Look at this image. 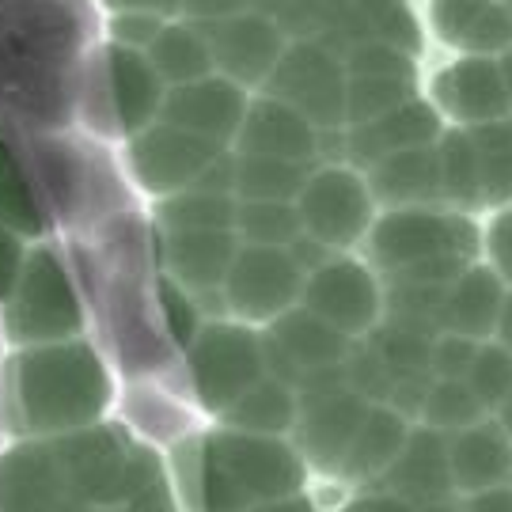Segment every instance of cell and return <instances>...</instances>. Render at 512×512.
<instances>
[{
  "label": "cell",
  "instance_id": "6da1fadb",
  "mask_svg": "<svg viewBox=\"0 0 512 512\" xmlns=\"http://www.w3.org/2000/svg\"><path fill=\"white\" fill-rule=\"evenodd\" d=\"M0 512H179L164 456L122 421L4 440Z\"/></svg>",
  "mask_w": 512,
  "mask_h": 512
},
{
  "label": "cell",
  "instance_id": "7a4b0ae2",
  "mask_svg": "<svg viewBox=\"0 0 512 512\" xmlns=\"http://www.w3.org/2000/svg\"><path fill=\"white\" fill-rule=\"evenodd\" d=\"M114 403L118 380L92 334L8 349L0 365V429L8 440L92 429L110 421Z\"/></svg>",
  "mask_w": 512,
  "mask_h": 512
},
{
  "label": "cell",
  "instance_id": "3957f363",
  "mask_svg": "<svg viewBox=\"0 0 512 512\" xmlns=\"http://www.w3.org/2000/svg\"><path fill=\"white\" fill-rule=\"evenodd\" d=\"M167 478L183 512H247L266 501L304 494L308 467L289 437H258L213 425L175 448Z\"/></svg>",
  "mask_w": 512,
  "mask_h": 512
},
{
  "label": "cell",
  "instance_id": "277c9868",
  "mask_svg": "<svg viewBox=\"0 0 512 512\" xmlns=\"http://www.w3.org/2000/svg\"><path fill=\"white\" fill-rule=\"evenodd\" d=\"M482 236L475 220L452 209H384L365 236V262L391 281L448 289L471 262Z\"/></svg>",
  "mask_w": 512,
  "mask_h": 512
},
{
  "label": "cell",
  "instance_id": "5b68a950",
  "mask_svg": "<svg viewBox=\"0 0 512 512\" xmlns=\"http://www.w3.org/2000/svg\"><path fill=\"white\" fill-rule=\"evenodd\" d=\"M92 327L88 304L76 289L69 262L54 239H38L27 251L12 296L0 304V338L8 349L50 346L84 338Z\"/></svg>",
  "mask_w": 512,
  "mask_h": 512
},
{
  "label": "cell",
  "instance_id": "8992f818",
  "mask_svg": "<svg viewBox=\"0 0 512 512\" xmlns=\"http://www.w3.org/2000/svg\"><path fill=\"white\" fill-rule=\"evenodd\" d=\"M164 95V80L156 76L145 54L103 42V50L88 61L80 118L92 133L126 145L129 137H137L160 118Z\"/></svg>",
  "mask_w": 512,
  "mask_h": 512
},
{
  "label": "cell",
  "instance_id": "52a82bcc",
  "mask_svg": "<svg viewBox=\"0 0 512 512\" xmlns=\"http://www.w3.org/2000/svg\"><path fill=\"white\" fill-rule=\"evenodd\" d=\"M186 376L202 410H228L243 391H251L266 376L262 334L236 319L202 323L198 338L186 346Z\"/></svg>",
  "mask_w": 512,
  "mask_h": 512
},
{
  "label": "cell",
  "instance_id": "ba28073f",
  "mask_svg": "<svg viewBox=\"0 0 512 512\" xmlns=\"http://www.w3.org/2000/svg\"><path fill=\"white\" fill-rule=\"evenodd\" d=\"M300 293H304V270L296 266L289 247H255V243H239L220 285L228 319L243 327H270L274 319L300 304Z\"/></svg>",
  "mask_w": 512,
  "mask_h": 512
},
{
  "label": "cell",
  "instance_id": "9c48e42d",
  "mask_svg": "<svg viewBox=\"0 0 512 512\" xmlns=\"http://www.w3.org/2000/svg\"><path fill=\"white\" fill-rule=\"evenodd\" d=\"M296 213L304 236L319 239L323 247L349 255L361 247L376 220V202L368 194L365 175L349 164H323L308 175L296 198Z\"/></svg>",
  "mask_w": 512,
  "mask_h": 512
},
{
  "label": "cell",
  "instance_id": "30bf717a",
  "mask_svg": "<svg viewBox=\"0 0 512 512\" xmlns=\"http://www.w3.org/2000/svg\"><path fill=\"white\" fill-rule=\"evenodd\" d=\"M220 152L224 148L213 141L156 118L152 126L122 145V160H126V175L133 179V186L148 198L164 202L183 190H194V183L202 179L205 167L213 164Z\"/></svg>",
  "mask_w": 512,
  "mask_h": 512
},
{
  "label": "cell",
  "instance_id": "8fae6325",
  "mask_svg": "<svg viewBox=\"0 0 512 512\" xmlns=\"http://www.w3.org/2000/svg\"><path fill=\"white\" fill-rule=\"evenodd\" d=\"M266 95L289 103L319 129H346V65L323 42H293L266 80Z\"/></svg>",
  "mask_w": 512,
  "mask_h": 512
},
{
  "label": "cell",
  "instance_id": "7c38bea8",
  "mask_svg": "<svg viewBox=\"0 0 512 512\" xmlns=\"http://www.w3.org/2000/svg\"><path fill=\"white\" fill-rule=\"evenodd\" d=\"M300 308L319 315L323 323L353 338H368L384 323V289L376 270L353 255H334L304 277Z\"/></svg>",
  "mask_w": 512,
  "mask_h": 512
},
{
  "label": "cell",
  "instance_id": "4fadbf2b",
  "mask_svg": "<svg viewBox=\"0 0 512 512\" xmlns=\"http://www.w3.org/2000/svg\"><path fill=\"white\" fill-rule=\"evenodd\" d=\"M368 406L372 403H365L349 387L323 391V395H300V414L289 433L293 437L289 444L296 448V456L304 459L308 471H319V475L342 471V459L365 421Z\"/></svg>",
  "mask_w": 512,
  "mask_h": 512
},
{
  "label": "cell",
  "instance_id": "5bb4252c",
  "mask_svg": "<svg viewBox=\"0 0 512 512\" xmlns=\"http://www.w3.org/2000/svg\"><path fill=\"white\" fill-rule=\"evenodd\" d=\"M262 353H266V376H274L296 391V384L308 372L342 365L349 357V338L296 304L266 327Z\"/></svg>",
  "mask_w": 512,
  "mask_h": 512
},
{
  "label": "cell",
  "instance_id": "9a60e30c",
  "mask_svg": "<svg viewBox=\"0 0 512 512\" xmlns=\"http://www.w3.org/2000/svg\"><path fill=\"white\" fill-rule=\"evenodd\" d=\"M202 35L209 42V54H213V73L239 84L243 92L266 88V80L285 54L281 27L262 12H239V16L220 19V23H205Z\"/></svg>",
  "mask_w": 512,
  "mask_h": 512
},
{
  "label": "cell",
  "instance_id": "2e32d148",
  "mask_svg": "<svg viewBox=\"0 0 512 512\" xmlns=\"http://www.w3.org/2000/svg\"><path fill=\"white\" fill-rule=\"evenodd\" d=\"M247 103L251 99L239 84L213 73L202 80H190V84H179V88H167L160 122L186 129L194 137H205L220 148H232Z\"/></svg>",
  "mask_w": 512,
  "mask_h": 512
},
{
  "label": "cell",
  "instance_id": "e0dca14e",
  "mask_svg": "<svg viewBox=\"0 0 512 512\" xmlns=\"http://www.w3.org/2000/svg\"><path fill=\"white\" fill-rule=\"evenodd\" d=\"M433 110L452 118L459 129H475L509 118V95L490 57H459L433 76Z\"/></svg>",
  "mask_w": 512,
  "mask_h": 512
},
{
  "label": "cell",
  "instance_id": "ac0fdd59",
  "mask_svg": "<svg viewBox=\"0 0 512 512\" xmlns=\"http://www.w3.org/2000/svg\"><path fill=\"white\" fill-rule=\"evenodd\" d=\"M232 152L236 156H274V160L311 164L315 152H319V129L311 126L304 114H296L289 103H281L274 95H258L243 110Z\"/></svg>",
  "mask_w": 512,
  "mask_h": 512
},
{
  "label": "cell",
  "instance_id": "d6986e66",
  "mask_svg": "<svg viewBox=\"0 0 512 512\" xmlns=\"http://www.w3.org/2000/svg\"><path fill=\"white\" fill-rule=\"evenodd\" d=\"M444 133L440 114L433 110V103L425 99H406L395 110H387L380 118H372L365 126H346V156L353 160L349 167H372L380 164L384 156L406 152V148L437 145V137Z\"/></svg>",
  "mask_w": 512,
  "mask_h": 512
},
{
  "label": "cell",
  "instance_id": "ffe728a7",
  "mask_svg": "<svg viewBox=\"0 0 512 512\" xmlns=\"http://www.w3.org/2000/svg\"><path fill=\"white\" fill-rule=\"evenodd\" d=\"M448 475H452L456 497L482 494V490H494V486H509L512 440L494 421V414L448 437Z\"/></svg>",
  "mask_w": 512,
  "mask_h": 512
},
{
  "label": "cell",
  "instance_id": "44dd1931",
  "mask_svg": "<svg viewBox=\"0 0 512 512\" xmlns=\"http://www.w3.org/2000/svg\"><path fill=\"white\" fill-rule=\"evenodd\" d=\"M380 490L403 497L414 509L444 501V497H456L452 475H448V437L437 433V429L414 425L399 459L380 478Z\"/></svg>",
  "mask_w": 512,
  "mask_h": 512
},
{
  "label": "cell",
  "instance_id": "7402d4cb",
  "mask_svg": "<svg viewBox=\"0 0 512 512\" xmlns=\"http://www.w3.org/2000/svg\"><path fill=\"white\" fill-rule=\"evenodd\" d=\"M365 183L376 209H444L437 145L384 156L365 171Z\"/></svg>",
  "mask_w": 512,
  "mask_h": 512
},
{
  "label": "cell",
  "instance_id": "603a6c76",
  "mask_svg": "<svg viewBox=\"0 0 512 512\" xmlns=\"http://www.w3.org/2000/svg\"><path fill=\"white\" fill-rule=\"evenodd\" d=\"M505 296H509L505 281L490 266L471 262L440 296L437 327L448 330V334L475 338V342H490L497 330V319H501Z\"/></svg>",
  "mask_w": 512,
  "mask_h": 512
},
{
  "label": "cell",
  "instance_id": "cb8c5ba5",
  "mask_svg": "<svg viewBox=\"0 0 512 512\" xmlns=\"http://www.w3.org/2000/svg\"><path fill=\"white\" fill-rule=\"evenodd\" d=\"M429 23L440 42L456 46L467 57L505 54L512 46V16L494 0H433Z\"/></svg>",
  "mask_w": 512,
  "mask_h": 512
},
{
  "label": "cell",
  "instance_id": "d4e9b609",
  "mask_svg": "<svg viewBox=\"0 0 512 512\" xmlns=\"http://www.w3.org/2000/svg\"><path fill=\"white\" fill-rule=\"evenodd\" d=\"M236 251V232H164V274L190 296L217 293Z\"/></svg>",
  "mask_w": 512,
  "mask_h": 512
},
{
  "label": "cell",
  "instance_id": "484cf974",
  "mask_svg": "<svg viewBox=\"0 0 512 512\" xmlns=\"http://www.w3.org/2000/svg\"><path fill=\"white\" fill-rule=\"evenodd\" d=\"M410 418H403L395 406L372 403L365 421L357 429V437L349 444L346 459H342V482H380L384 471L399 459L406 437H410Z\"/></svg>",
  "mask_w": 512,
  "mask_h": 512
},
{
  "label": "cell",
  "instance_id": "4316f807",
  "mask_svg": "<svg viewBox=\"0 0 512 512\" xmlns=\"http://www.w3.org/2000/svg\"><path fill=\"white\" fill-rule=\"evenodd\" d=\"M300 414V395L289 384H281L274 376H262L251 391H243L228 410H220L217 418L228 429L239 433H258V437H289Z\"/></svg>",
  "mask_w": 512,
  "mask_h": 512
},
{
  "label": "cell",
  "instance_id": "83f0119b",
  "mask_svg": "<svg viewBox=\"0 0 512 512\" xmlns=\"http://www.w3.org/2000/svg\"><path fill=\"white\" fill-rule=\"evenodd\" d=\"M145 57L156 69V76L164 80V88H179L190 80L213 76V54H209L202 27L186 23V19H167L164 31L152 38V46L145 50Z\"/></svg>",
  "mask_w": 512,
  "mask_h": 512
},
{
  "label": "cell",
  "instance_id": "f1b7e54d",
  "mask_svg": "<svg viewBox=\"0 0 512 512\" xmlns=\"http://www.w3.org/2000/svg\"><path fill=\"white\" fill-rule=\"evenodd\" d=\"M0 224L12 228L16 236L27 243L50 239V224H46V209L38 202V190L27 175V167L19 160V152L4 137H0Z\"/></svg>",
  "mask_w": 512,
  "mask_h": 512
},
{
  "label": "cell",
  "instance_id": "f546056e",
  "mask_svg": "<svg viewBox=\"0 0 512 512\" xmlns=\"http://www.w3.org/2000/svg\"><path fill=\"white\" fill-rule=\"evenodd\" d=\"M437 167H440V198L452 213H471L482 205L478 186V156L467 129H444L437 137Z\"/></svg>",
  "mask_w": 512,
  "mask_h": 512
},
{
  "label": "cell",
  "instance_id": "4dcf8cb0",
  "mask_svg": "<svg viewBox=\"0 0 512 512\" xmlns=\"http://www.w3.org/2000/svg\"><path fill=\"white\" fill-rule=\"evenodd\" d=\"M311 167L274 156H236V202H296Z\"/></svg>",
  "mask_w": 512,
  "mask_h": 512
},
{
  "label": "cell",
  "instance_id": "1f68e13d",
  "mask_svg": "<svg viewBox=\"0 0 512 512\" xmlns=\"http://www.w3.org/2000/svg\"><path fill=\"white\" fill-rule=\"evenodd\" d=\"M467 133L475 141L482 205L505 209V205H512V114L497 118V122H486V126L467 129Z\"/></svg>",
  "mask_w": 512,
  "mask_h": 512
},
{
  "label": "cell",
  "instance_id": "d6a6232c",
  "mask_svg": "<svg viewBox=\"0 0 512 512\" xmlns=\"http://www.w3.org/2000/svg\"><path fill=\"white\" fill-rule=\"evenodd\" d=\"M236 205V194L183 190L160 202L156 220L164 232H236Z\"/></svg>",
  "mask_w": 512,
  "mask_h": 512
},
{
  "label": "cell",
  "instance_id": "836d02e7",
  "mask_svg": "<svg viewBox=\"0 0 512 512\" xmlns=\"http://www.w3.org/2000/svg\"><path fill=\"white\" fill-rule=\"evenodd\" d=\"M482 418H490V410L482 406L467 380H433L418 410V425L437 429L444 437H452L467 425H478Z\"/></svg>",
  "mask_w": 512,
  "mask_h": 512
},
{
  "label": "cell",
  "instance_id": "e575fe53",
  "mask_svg": "<svg viewBox=\"0 0 512 512\" xmlns=\"http://www.w3.org/2000/svg\"><path fill=\"white\" fill-rule=\"evenodd\" d=\"M239 243L255 247H293L304 236L296 202H239L236 205Z\"/></svg>",
  "mask_w": 512,
  "mask_h": 512
},
{
  "label": "cell",
  "instance_id": "d590c367",
  "mask_svg": "<svg viewBox=\"0 0 512 512\" xmlns=\"http://www.w3.org/2000/svg\"><path fill=\"white\" fill-rule=\"evenodd\" d=\"M414 99L410 80H387V76H346V126H365L399 103Z\"/></svg>",
  "mask_w": 512,
  "mask_h": 512
},
{
  "label": "cell",
  "instance_id": "8d00e7d4",
  "mask_svg": "<svg viewBox=\"0 0 512 512\" xmlns=\"http://www.w3.org/2000/svg\"><path fill=\"white\" fill-rule=\"evenodd\" d=\"M357 12L365 19L368 38L387 42L403 54L418 57L421 50V27L414 12L406 8V0H357Z\"/></svg>",
  "mask_w": 512,
  "mask_h": 512
},
{
  "label": "cell",
  "instance_id": "74e56055",
  "mask_svg": "<svg viewBox=\"0 0 512 512\" xmlns=\"http://www.w3.org/2000/svg\"><path fill=\"white\" fill-rule=\"evenodd\" d=\"M467 384L475 391L482 406L494 414L497 406L509 399L512 391V353L501 342H482L475 353V365L467 372Z\"/></svg>",
  "mask_w": 512,
  "mask_h": 512
},
{
  "label": "cell",
  "instance_id": "f35d334b",
  "mask_svg": "<svg viewBox=\"0 0 512 512\" xmlns=\"http://www.w3.org/2000/svg\"><path fill=\"white\" fill-rule=\"evenodd\" d=\"M346 76H387V80H410L414 84V57L387 46V42H376V38H365L357 42L346 54Z\"/></svg>",
  "mask_w": 512,
  "mask_h": 512
},
{
  "label": "cell",
  "instance_id": "ab89813d",
  "mask_svg": "<svg viewBox=\"0 0 512 512\" xmlns=\"http://www.w3.org/2000/svg\"><path fill=\"white\" fill-rule=\"evenodd\" d=\"M156 296H160V311H164V327L171 334V342L186 349L198 338V330L205 323L194 296L186 293L183 285H175L167 274H160V281H156Z\"/></svg>",
  "mask_w": 512,
  "mask_h": 512
},
{
  "label": "cell",
  "instance_id": "60d3db41",
  "mask_svg": "<svg viewBox=\"0 0 512 512\" xmlns=\"http://www.w3.org/2000/svg\"><path fill=\"white\" fill-rule=\"evenodd\" d=\"M482 342L463 338V334H448L440 330L429 342V376L433 380H467V372L475 365V353Z\"/></svg>",
  "mask_w": 512,
  "mask_h": 512
},
{
  "label": "cell",
  "instance_id": "b9f144b4",
  "mask_svg": "<svg viewBox=\"0 0 512 512\" xmlns=\"http://www.w3.org/2000/svg\"><path fill=\"white\" fill-rule=\"evenodd\" d=\"M164 23L167 19L156 16V12H110L107 23H103V35H107L110 46L145 54L152 38L164 31Z\"/></svg>",
  "mask_w": 512,
  "mask_h": 512
},
{
  "label": "cell",
  "instance_id": "7bdbcfd3",
  "mask_svg": "<svg viewBox=\"0 0 512 512\" xmlns=\"http://www.w3.org/2000/svg\"><path fill=\"white\" fill-rule=\"evenodd\" d=\"M27 251H31V243L23 236H16L12 228L0 224V304L16 289L19 270H23V262H27Z\"/></svg>",
  "mask_w": 512,
  "mask_h": 512
},
{
  "label": "cell",
  "instance_id": "ee69618b",
  "mask_svg": "<svg viewBox=\"0 0 512 512\" xmlns=\"http://www.w3.org/2000/svg\"><path fill=\"white\" fill-rule=\"evenodd\" d=\"M486 255H490V270L501 281H512V209L497 213L494 224L486 228Z\"/></svg>",
  "mask_w": 512,
  "mask_h": 512
},
{
  "label": "cell",
  "instance_id": "f6af8a7d",
  "mask_svg": "<svg viewBox=\"0 0 512 512\" xmlns=\"http://www.w3.org/2000/svg\"><path fill=\"white\" fill-rule=\"evenodd\" d=\"M247 12V0H183V19L186 23H220Z\"/></svg>",
  "mask_w": 512,
  "mask_h": 512
},
{
  "label": "cell",
  "instance_id": "bcb514c9",
  "mask_svg": "<svg viewBox=\"0 0 512 512\" xmlns=\"http://www.w3.org/2000/svg\"><path fill=\"white\" fill-rule=\"evenodd\" d=\"M459 512H512V482L482 490V494L459 497Z\"/></svg>",
  "mask_w": 512,
  "mask_h": 512
},
{
  "label": "cell",
  "instance_id": "7dc6e473",
  "mask_svg": "<svg viewBox=\"0 0 512 512\" xmlns=\"http://www.w3.org/2000/svg\"><path fill=\"white\" fill-rule=\"evenodd\" d=\"M103 8L110 12H156V16L164 19H175L183 16V0H99Z\"/></svg>",
  "mask_w": 512,
  "mask_h": 512
},
{
  "label": "cell",
  "instance_id": "c3c4849f",
  "mask_svg": "<svg viewBox=\"0 0 512 512\" xmlns=\"http://www.w3.org/2000/svg\"><path fill=\"white\" fill-rule=\"evenodd\" d=\"M349 512H418L410 501L395 494H384V490H372V494L357 497V501H349Z\"/></svg>",
  "mask_w": 512,
  "mask_h": 512
},
{
  "label": "cell",
  "instance_id": "681fc988",
  "mask_svg": "<svg viewBox=\"0 0 512 512\" xmlns=\"http://www.w3.org/2000/svg\"><path fill=\"white\" fill-rule=\"evenodd\" d=\"M247 512H319L311 505L308 494H293V497H281V501H266V505H255Z\"/></svg>",
  "mask_w": 512,
  "mask_h": 512
},
{
  "label": "cell",
  "instance_id": "f907efd6",
  "mask_svg": "<svg viewBox=\"0 0 512 512\" xmlns=\"http://www.w3.org/2000/svg\"><path fill=\"white\" fill-rule=\"evenodd\" d=\"M494 342H501V346L512 353V293L505 296V304H501V319H497Z\"/></svg>",
  "mask_w": 512,
  "mask_h": 512
},
{
  "label": "cell",
  "instance_id": "816d5d0a",
  "mask_svg": "<svg viewBox=\"0 0 512 512\" xmlns=\"http://www.w3.org/2000/svg\"><path fill=\"white\" fill-rule=\"evenodd\" d=\"M497 73H501V84H505V95H509V107H512V46L497 61Z\"/></svg>",
  "mask_w": 512,
  "mask_h": 512
},
{
  "label": "cell",
  "instance_id": "f5cc1de1",
  "mask_svg": "<svg viewBox=\"0 0 512 512\" xmlns=\"http://www.w3.org/2000/svg\"><path fill=\"white\" fill-rule=\"evenodd\" d=\"M494 421L501 425V429H505V433H509V440H512V391H509V399H505V403L494 410Z\"/></svg>",
  "mask_w": 512,
  "mask_h": 512
},
{
  "label": "cell",
  "instance_id": "db71d44e",
  "mask_svg": "<svg viewBox=\"0 0 512 512\" xmlns=\"http://www.w3.org/2000/svg\"><path fill=\"white\" fill-rule=\"evenodd\" d=\"M327 512H349V505H342V509H327Z\"/></svg>",
  "mask_w": 512,
  "mask_h": 512
},
{
  "label": "cell",
  "instance_id": "11a10c76",
  "mask_svg": "<svg viewBox=\"0 0 512 512\" xmlns=\"http://www.w3.org/2000/svg\"><path fill=\"white\" fill-rule=\"evenodd\" d=\"M509 16H512V4H509Z\"/></svg>",
  "mask_w": 512,
  "mask_h": 512
}]
</instances>
